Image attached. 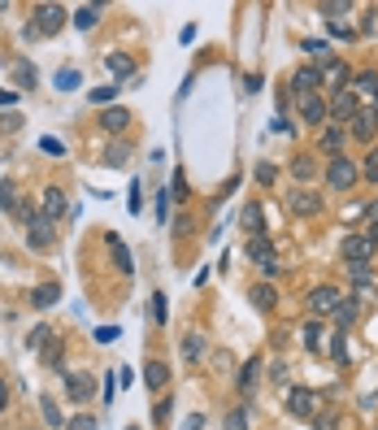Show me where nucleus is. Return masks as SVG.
I'll return each mask as SVG.
<instances>
[{"label": "nucleus", "mask_w": 378, "mask_h": 430, "mask_svg": "<svg viewBox=\"0 0 378 430\" xmlns=\"http://www.w3.org/2000/svg\"><path fill=\"white\" fill-rule=\"evenodd\" d=\"M339 252H343V261H348V270H370L374 243H370V235H343Z\"/></svg>", "instance_id": "f257e3e1"}, {"label": "nucleus", "mask_w": 378, "mask_h": 430, "mask_svg": "<svg viewBox=\"0 0 378 430\" xmlns=\"http://www.w3.org/2000/svg\"><path fill=\"white\" fill-rule=\"evenodd\" d=\"M318 404H322V395L309 391V387H295V391L287 395V413H291L295 422H313V418H318Z\"/></svg>", "instance_id": "f03ea898"}, {"label": "nucleus", "mask_w": 378, "mask_h": 430, "mask_svg": "<svg viewBox=\"0 0 378 430\" xmlns=\"http://www.w3.org/2000/svg\"><path fill=\"white\" fill-rule=\"evenodd\" d=\"M352 183H356L352 157H331V165H326V187L331 191H352Z\"/></svg>", "instance_id": "7ed1b4c3"}, {"label": "nucleus", "mask_w": 378, "mask_h": 430, "mask_svg": "<svg viewBox=\"0 0 378 430\" xmlns=\"http://www.w3.org/2000/svg\"><path fill=\"white\" fill-rule=\"evenodd\" d=\"M26 243L35 248V252H48V248L57 243V222H48L44 213H35V218L26 222Z\"/></svg>", "instance_id": "20e7f679"}, {"label": "nucleus", "mask_w": 378, "mask_h": 430, "mask_svg": "<svg viewBox=\"0 0 378 430\" xmlns=\"http://www.w3.org/2000/svg\"><path fill=\"white\" fill-rule=\"evenodd\" d=\"M61 26H65V9L61 5H35V22H31L35 35H57Z\"/></svg>", "instance_id": "39448f33"}, {"label": "nucleus", "mask_w": 378, "mask_h": 430, "mask_svg": "<svg viewBox=\"0 0 378 430\" xmlns=\"http://www.w3.org/2000/svg\"><path fill=\"white\" fill-rule=\"evenodd\" d=\"M339 304H343V291H339V287H318V291H309V313H313V318H326V313L335 318Z\"/></svg>", "instance_id": "423d86ee"}, {"label": "nucleus", "mask_w": 378, "mask_h": 430, "mask_svg": "<svg viewBox=\"0 0 378 430\" xmlns=\"http://www.w3.org/2000/svg\"><path fill=\"white\" fill-rule=\"evenodd\" d=\"M92 391H96V378L92 374H65V400H74V404H83V400H92Z\"/></svg>", "instance_id": "0eeeda50"}, {"label": "nucleus", "mask_w": 378, "mask_h": 430, "mask_svg": "<svg viewBox=\"0 0 378 430\" xmlns=\"http://www.w3.org/2000/svg\"><path fill=\"white\" fill-rule=\"evenodd\" d=\"M287 209L295 213V218H313V213L322 209V196H318V191H309V187H300V191H291V196H287Z\"/></svg>", "instance_id": "6e6552de"}, {"label": "nucleus", "mask_w": 378, "mask_h": 430, "mask_svg": "<svg viewBox=\"0 0 378 430\" xmlns=\"http://www.w3.org/2000/svg\"><path fill=\"white\" fill-rule=\"evenodd\" d=\"M318 87H322V70H318V65H300V70L291 74V92L295 96H318Z\"/></svg>", "instance_id": "1a4fd4ad"}, {"label": "nucleus", "mask_w": 378, "mask_h": 430, "mask_svg": "<svg viewBox=\"0 0 378 430\" xmlns=\"http://www.w3.org/2000/svg\"><path fill=\"white\" fill-rule=\"evenodd\" d=\"M356 113H361V101H356V92H339L335 101H331V122H335V126L352 122Z\"/></svg>", "instance_id": "9d476101"}, {"label": "nucleus", "mask_w": 378, "mask_h": 430, "mask_svg": "<svg viewBox=\"0 0 378 430\" xmlns=\"http://www.w3.org/2000/svg\"><path fill=\"white\" fill-rule=\"evenodd\" d=\"M322 83H326V87H335V96H339V92H348L352 70H348L343 61H326V65H322Z\"/></svg>", "instance_id": "9b49d317"}, {"label": "nucleus", "mask_w": 378, "mask_h": 430, "mask_svg": "<svg viewBox=\"0 0 378 430\" xmlns=\"http://www.w3.org/2000/svg\"><path fill=\"white\" fill-rule=\"evenodd\" d=\"M326 118H331V105H326L322 96H300V122L318 126V122H326Z\"/></svg>", "instance_id": "f8f14e48"}, {"label": "nucleus", "mask_w": 378, "mask_h": 430, "mask_svg": "<svg viewBox=\"0 0 378 430\" xmlns=\"http://www.w3.org/2000/svg\"><path fill=\"white\" fill-rule=\"evenodd\" d=\"M374 130H378V109H361L356 118H352V130H348V135H352V139H361V144H370V139H374Z\"/></svg>", "instance_id": "ddd939ff"}, {"label": "nucleus", "mask_w": 378, "mask_h": 430, "mask_svg": "<svg viewBox=\"0 0 378 430\" xmlns=\"http://www.w3.org/2000/svg\"><path fill=\"white\" fill-rule=\"evenodd\" d=\"M239 222H243V230H248V239L252 235H266V213H261L257 200H248V205L239 209Z\"/></svg>", "instance_id": "4468645a"}, {"label": "nucleus", "mask_w": 378, "mask_h": 430, "mask_svg": "<svg viewBox=\"0 0 378 430\" xmlns=\"http://www.w3.org/2000/svg\"><path fill=\"white\" fill-rule=\"evenodd\" d=\"M105 248H109V257H113V266H118V274H135V261H130L126 243H122L118 235H105Z\"/></svg>", "instance_id": "2eb2a0df"}, {"label": "nucleus", "mask_w": 378, "mask_h": 430, "mask_svg": "<svg viewBox=\"0 0 378 430\" xmlns=\"http://www.w3.org/2000/svg\"><path fill=\"white\" fill-rule=\"evenodd\" d=\"M65 209H70V205H65V191L61 187H44V218L48 222H61Z\"/></svg>", "instance_id": "dca6fc26"}, {"label": "nucleus", "mask_w": 378, "mask_h": 430, "mask_svg": "<svg viewBox=\"0 0 378 430\" xmlns=\"http://www.w3.org/2000/svg\"><path fill=\"white\" fill-rule=\"evenodd\" d=\"M144 383L153 391H166L170 387V366H166V361H148V366H144Z\"/></svg>", "instance_id": "f3484780"}, {"label": "nucleus", "mask_w": 378, "mask_h": 430, "mask_svg": "<svg viewBox=\"0 0 378 430\" xmlns=\"http://www.w3.org/2000/svg\"><path fill=\"white\" fill-rule=\"evenodd\" d=\"M183 361H187V366H200V361H205V335H200V330H187V335H183Z\"/></svg>", "instance_id": "a211bd4d"}, {"label": "nucleus", "mask_w": 378, "mask_h": 430, "mask_svg": "<svg viewBox=\"0 0 378 430\" xmlns=\"http://www.w3.org/2000/svg\"><path fill=\"white\" fill-rule=\"evenodd\" d=\"M243 257L257 261V266H266V261H274V248H270V239H266V235H252V239H248V248H243Z\"/></svg>", "instance_id": "6ab92c4d"}, {"label": "nucleus", "mask_w": 378, "mask_h": 430, "mask_svg": "<svg viewBox=\"0 0 378 430\" xmlns=\"http://www.w3.org/2000/svg\"><path fill=\"white\" fill-rule=\"evenodd\" d=\"M356 318H361V304L343 295V304L335 309V326H339V330H352V326H356Z\"/></svg>", "instance_id": "aec40b11"}, {"label": "nucleus", "mask_w": 378, "mask_h": 430, "mask_svg": "<svg viewBox=\"0 0 378 430\" xmlns=\"http://www.w3.org/2000/svg\"><path fill=\"white\" fill-rule=\"evenodd\" d=\"M126 122H130V113H126V109H105V113H101V126L109 130V135H122Z\"/></svg>", "instance_id": "412c9836"}, {"label": "nucleus", "mask_w": 378, "mask_h": 430, "mask_svg": "<svg viewBox=\"0 0 378 430\" xmlns=\"http://www.w3.org/2000/svg\"><path fill=\"white\" fill-rule=\"evenodd\" d=\"M343 139H348V130H343V126H326L322 130V153H343Z\"/></svg>", "instance_id": "4be33fe9"}, {"label": "nucleus", "mask_w": 378, "mask_h": 430, "mask_svg": "<svg viewBox=\"0 0 378 430\" xmlns=\"http://www.w3.org/2000/svg\"><path fill=\"white\" fill-rule=\"evenodd\" d=\"M57 295H61V287H57V283H44V287L31 291V304H35V309H53V304H57Z\"/></svg>", "instance_id": "5701e85b"}, {"label": "nucleus", "mask_w": 378, "mask_h": 430, "mask_svg": "<svg viewBox=\"0 0 378 430\" xmlns=\"http://www.w3.org/2000/svg\"><path fill=\"white\" fill-rule=\"evenodd\" d=\"M291 174H295V183H313L318 161H313V157H295V161H291Z\"/></svg>", "instance_id": "b1692460"}, {"label": "nucleus", "mask_w": 378, "mask_h": 430, "mask_svg": "<svg viewBox=\"0 0 378 430\" xmlns=\"http://www.w3.org/2000/svg\"><path fill=\"white\" fill-rule=\"evenodd\" d=\"M105 65H109V74H118V78H126L130 70H135V61H130L126 53H109V57H105Z\"/></svg>", "instance_id": "393cba45"}, {"label": "nucleus", "mask_w": 378, "mask_h": 430, "mask_svg": "<svg viewBox=\"0 0 378 430\" xmlns=\"http://www.w3.org/2000/svg\"><path fill=\"white\" fill-rule=\"evenodd\" d=\"M252 304H257V309H274V304H278V291H274L270 283H257V287H252Z\"/></svg>", "instance_id": "a878e982"}, {"label": "nucleus", "mask_w": 378, "mask_h": 430, "mask_svg": "<svg viewBox=\"0 0 378 430\" xmlns=\"http://www.w3.org/2000/svg\"><path fill=\"white\" fill-rule=\"evenodd\" d=\"M300 343L309 352H318L322 348V322H304V330H300Z\"/></svg>", "instance_id": "bb28decb"}, {"label": "nucleus", "mask_w": 378, "mask_h": 430, "mask_svg": "<svg viewBox=\"0 0 378 430\" xmlns=\"http://www.w3.org/2000/svg\"><path fill=\"white\" fill-rule=\"evenodd\" d=\"M48 343H53V326H35V330H31V335H26V348H31V352L48 348Z\"/></svg>", "instance_id": "cd10ccee"}, {"label": "nucleus", "mask_w": 378, "mask_h": 430, "mask_svg": "<svg viewBox=\"0 0 378 430\" xmlns=\"http://www.w3.org/2000/svg\"><path fill=\"white\" fill-rule=\"evenodd\" d=\"M304 53L313 57V61H322V65L335 61V57H331V44H326V40H304Z\"/></svg>", "instance_id": "c85d7f7f"}, {"label": "nucleus", "mask_w": 378, "mask_h": 430, "mask_svg": "<svg viewBox=\"0 0 378 430\" xmlns=\"http://www.w3.org/2000/svg\"><path fill=\"white\" fill-rule=\"evenodd\" d=\"M257 374H261V361H248V366L239 370V387H243V395H252V387H257Z\"/></svg>", "instance_id": "c756f323"}, {"label": "nucleus", "mask_w": 378, "mask_h": 430, "mask_svg": "<svg viewBox=\"0 0 378 430\" xmlns=\"http://www.w3.org/2000/svg\"><path fill=\"white\" fill-rule=\"evenodd\" d=\"M13 78H18V87H35V65H31V61H18V65H13Z\"/></svg>", "instance_id": "7c9ffc66"}, {"label": "nucleus", "mask_w": 378, "mask_h": 430, "mask_svg": "<svg viewBox=\"0 0 378 430\" xmlns=\"http://www.w3.org/2000/svg\"><path fill=\"white\" fill-rule=\"evenodd\" d=\"M0 209H5V213H18V187H13L9 178L0 183Z\"/></svg>", "instance_id": "2f4dec72"}, {"label": "nucleus", "mask_w": 378, "mask_h": 430, "mask_svg": "<svg viewBox=\"0 0 378 430\" xmlns=\"http://www.w3.org/2000/svg\"><path fill=\"white\" fill-rule=\"evenodd\" d=\"M331 361H335V366L348 361V335H343V330H335V339H331Z\"/></svg>", "instance_id": "473e14b6"}, {"label": "nucleus", "mask_w": 378, "mask_h": 430, "mask_svg": "<svg viewBox=\"0 0 378 430\" xmlns=\"http://www.w3.org/2000/svg\"><path fill=\"white\" fill-rule=\"evenodd\" d=\"M96 18H101V9H96V5H83V9L74 13V26H78V31H92Z\"/></svg>", "instance_id": "72a5a7b5"}, {"label": "nucleus", "mask_w": 378, "mask_h": 430, "mask_svg": "<svg viewBox=\"0 0 378 430\" xmlns=\"http://www.w3.org/2000/svg\"><path fill=\"white\" fill-rule=\"evenodd\" d=\"M40 413H44V422H48V426H65V418H61V409H57V400H48V395L40 400Z\"/></svg>", "instance_id": "f704fd0d"}, {"label": "nucleus", "mask_w": 378, "mask_h": 430, "mask_svg": "<svg viewBox=\"0 0 378 430\" xmlns=\"http://www.w3.org/2000/svg\"><path fill=\"white\" fill-rule=\"evenodd\" d=\"M352 83H356V92H366V96H378V74H374V70H361Z\"/></svg>", "instance_id": "c9c22d12"}, {"label": "nucleus", "mask_w": 378, "mask_h": 430, "mask_svg": "<svg viewBox=\"0 0 378 430\" xmlns=\"http://www.w3.org/2000/svg\"><path fill=\"white\" fill-rule=\"evenodd\" d=\"M166 191H170V200L183 205V200H187V174H183V170H174V183H170Z\"/></svg>", "instance_id": "e433bc0d"}, {"label": "nucleus", "mask_w": 378, "mask_h": 430, "mask_svg": "<svg viewBox=\"0 0 378 430\" xmlns=\"http://www.w3.org/2000/svg\"><path fill=\"white\" fill-rule=\"evenodd\" d=\"M126 157H130V148H126V144H113L109 153H105V165H113V170H118V165H126Z\"/></svg>", "instance_id": "4c0bfd02"}, {"label": "nucleus", "mask_w": 378, "mask_h": 430, "mask_svg": "<svg viewBox=\"0 0 378 430\" xmlns=\"http://www.w3.org/2000/svg\"><path fill=\"white\" fill-rule=\"evenodd\" d=\"M78 83H83V74H78V70H61V74H57V92H74Z\"/></svg>", "instance_id": "58836bf2"}, {"label": "nucleus", "mask_w": 378, "mask_h": 430, "mask_svg": "<svg viewBox=\"0 0 378 430\" xmlns=\"http://www.w3.org/2000/svg\"><path fill=\"white\" fill-rule=\"evenodd\" d=\"M361 174H366L370 183H378V148H370V153H366V165H361Z\"/></svg>", "instance_id": "ea45409f"}, {"label": "nucleus", "mask_w": 378, "mask_h": 430, "mask_svg": "<svg viewBox=\"0 0 378 430\" xmlns=\"http://www.w3.org/2000/svg\"><path fill=\"white\" fill-rule=\"evenodd\" d=\"M96 426H101V422H96L92 413H78V418H70V422H65V430H96Z\"/></svg>", "instance_id": "a19ab883"}, {"label": "nucleus", "mask_w": 378, "mask_h": 430, "mask_svg": "<svg viewBox=\"0 0 378 430\" xmlns=\"http://www.w3.org/2000/svg\"><path fill=\"white\" fill-rule=\"evenodd\" d=\"M274 178H278V170H274L270 161H261V165H257V183H261V187H274Z\"/></svg>", "instance_id": "79ce46f5"}, {"label": "nucleus", "mask_w": 378, "mask_h": 430, "mask_svg": "<svg viewBox=\"0 0 378 430\" xmlns=\"http://www.w3.org/2000/svg\"><path fill=\"white\" fill-rule=\"evenodd\" d=\"M226 430H248V413L231 409V413H226Z\"/></svg>", "instance_id": "37998d69"}, {"label": "nucleus", "mask_w": 378, "mask_h": 430, "mask_svg": "<svg viewBox=\"0 0 378 430\" xmlns=\"http://www.w3.org/2000/svg\"><path fill=\"white\" fill-rule=\"evenodd\" d=\"M374 283H370V278H361V283H356V304H374Z\"/></svg>", "instance_id": "c03bdc74"}, {"label": "nucleus", "mask_w": 378, "mask_h": 430, "mask_svg": "<svg viewBox=\"0 0 378 430\" xmlns=\"http://www.w3.org/2000/svg\"><path fill=\"white\" fill-rule=\"evenodd\" d=\"M126 191H130V196H126V209H130V213H139V209H144V191H139V178H135V183H130Z\"/></svg>", "instance_id": "a18cd8bd"}, {"label": "nucleus", "mask_w": 378, "mask_h": 430, "mask_svg": "<svg viewBox=\"0 0 378 430\" xmlns=\"http://www.w3.org/2000/svg\"><path fill=\"white\" fill-rule=\"evenodd\" d=\"M166 318H170V313H166V295L157 291V295H153V322H157V326H166Z\"/></svg>", "instance_id": "49530a36"}, {"label": "nucleus", "mask_w": 378, "mask_h": 430, "mask_svg": "<svg viewBox=\"0 0 378 430\" xmlns=\"http://www.w3.org/2000/svg\"><path fill=\"white\" fill-rule=\"evenodd\" d=\"M44 366L48 370H61V343H48V348H44Z\"/></svg>", "instance_id": "de8ad7c7"}, {"label": "nucleus", "mask_w": 378, "mask_h": 430, "mask_svg": "<svg viewBox=\"0 0 378 430\" xmlns=\"http://www.w3.org/2000/svg\"><path fill=\"white\" fill-rule=\"evenodd\" d=\"M113 96H118V87H92V96H87V101H92V105H109Z\"/></svg>", "instance_id": "09e8293b"}, {"label": "nucleus", "mask_w": 378, "mask_h": 430, "mask_svg": "<svg viewBox=\"0 0 378 430\" xmlns=\"http://www.w3.org/2000/svg\"><path fill=\"white\" fill-rule=\"evenodd\" d=\"M40 148H44V153H53V157H61V153H65L61 139H53V135H44V139H40Z\"/></svg>", "instance_id": "8fccbe9b"}, {"label": "nucleus", "mask_w": 378, "mask_h": 430, "mask_svg": "<svg viewBox=\"0 0 378 430\" xmlns=\"http://www.w3.org/2000/svg\"><path fill=\"white\" fill-rule=\"evenodd\" d=\"M166 209H170V191H157V222H166Z\"/></svg>", "instance_id": "3c124183"}, {"label": "nucleus", "mask_w": 378, "mask_h": 430, "mask_svg": "<svg viewBox=\"0 0 378 430\" xmlns=\"http://www.w3.org/2000/svg\"><path fill=\"white\" fill-rule=\"evenodd\" d=\"M96 339H101V343H113V339H118V326H101V330H96Z\"/></svg>", "instance_id": "603ef678"}, {"label": "nucleus", "mask_w": 378, "mask_h": 430, "mask_svg": "<svg viewBox=\"0 0 378 430\" xmlns=\"http://www.w3.org/2000/svg\"><path fill=\"white\" fill-rule=\"evenodd\" d=\"M270 378H274V383H287V366H283V361H274V366H270Z\"/></svg>", "instance_id": "864d4df0"}, {"label": "nucleus", "mask_w": 378, "mask_h": 430, "mask_svg": "<svg viewBox=\"0 0 378 430\" xmlns=\"http://www.w3.org/2000/svg\"><path fill=\"white\" fill-rule=\"evenodd\" d=\"M322 13H348V0H343V5H339V0H331V5H318Z\"/></svg>", "instance_id": "5fc2aeb1"}, {"label": "nucleus", "mask_w": 378, "mask_h": 430, "mask_svg": "<svg viewBox=\"0 0 378 430\" xmlns=\"http://www.w3.org/2000/svg\"><path fill=\"white\" fill-rule=\"evenodd\" d=\"M183 430H205V413H191V418H187V426Z\"/></svg>", "instance_id": "6e6d98bb"}, {"label": "nucleus", "mask_w": 378, "mask_h": 430, "mask_svg": "<svg viewBox=\"0 0 378 430\" xmlns=\"http://www.w3.org/2000/svg\"><path fill=\"white\" fill-rule=\"evenodd\" d=\"M153 418H157V422H170V400H161V404H157V413H153Z\"/></svg>", "instance_id": "4d7b16f0"}, {"label": "nucleus", "mask_w": 378, "mask_h": 430, "mask_svg": "<svg viewBox=\"0 0 378 430\" xmlns=\"http://www.w3.org/2000/svg\"><path fill=\"white\" fill-rule=\"evenodd\" d=\"M174 235H191V218H178L174 222Z\"/></svg>", "instance_id": "13d9d810"}, {"label": "nucleus", "mask_w": 378, "mask_h": 430, "mask_svg": "<svg viewBox=\"0 0 378 430\" xmlns=\"http://www.w3.org/2000/svg\"><path fill=\"white\" fill-rule=\"evenodd\" d=\"M5 409H9V383L0 378V413H5Z\"/></svg>", "instance_id": "bf43d9fd"}, {"label": "nucleus", "mask_w": 378, "mask_h": 430, "mask_svg": "<svg viewBox=\"0 0 378 430\" xmlns=\"http://www.w3.org/2000/svg\"><path fill=\"white\" fill-rule=\"evenodd\" d=\"M318 430H335V418H318Z\"/></svg>", "instance_id": "052dcab7"}, {"label": "nucleus", "mask_w": 378, "mask_h": 430, "mask_svg": "<svg viewBox=\"0 0 378 430\" xmlns=\"http://www.w3.org/2000/svg\"><path fill=\"white\" fill-rule=\"evenodd\" d=\"M370 243L378 248V222H370Z\"/></svg>", "instance_id": "680f3d73"}, {"label": "nucleus", "mask_w": 378, "mask_h": 430, "mask_svg": "<svg viewBox=\"0 0 378 430\" xmlns=\"http://www.w3.org/2000/svg\"><path fill=\"white\" fill-rule=\"evenodd\" d=\"M0 105H13V92H0Z\"/></svg>", "instance_id": "e2e57ef3"}, {"label": "nucleus", "mask_w": 378, "mask_h": 430, "mask_svg": "<svg viewBox=\"0 0 378 430\" xmlns=\"http://www.w3.org/2000/svg\"><path fill=\"white\" fill-rule=\"evenodd\" d=\"M370 218H374V222H378V200H374V205H370Z\"/></svg>", "instance_id": "0e129e2a"}, {"label": "nucleus", "mask_w": 378, "mask_h": 430, "mask_svg": "<svg viewBox=\"0 0 378 430\" xmlns=\"http://www.w3.org/2000/svg\"><path fill=\"white\" fill-rule=\"evenodd\" d=\"M126 430H135V426H126Z\"/></svg>", "instance_id": "69168bd1"}]
</instances>
